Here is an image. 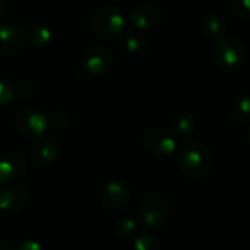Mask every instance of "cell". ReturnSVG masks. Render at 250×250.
Masks as SVG:
<instances>
[{
	"label": "cell",
	"mask_w": 250,
	"mask_h": 250,
	"mask_svg": "<svg viewBox=\"0 0 250 250\" xmlns=\"http://www.w3.org/2000/svg\"><path fill=\"white\" fill-rule=\"evenodd\" d=\"M177 165L186 177L200 180L212 171L213 156L208 146L190 140L177 147Z\"/></svg>",
	"instance_id": "6da1fadb"
},
{
	"label": "cell",
	"mask_w": 250,
	"mask_h": 250,
	"mask_svg": "<svg viewBox=\"0 0 250 250\" xmlns=\"http://www.w3.org/2000/svg\"><path fill=\"white\" fill-rule=\"evenodd\" d=\"M139 221L143 227L155 229L162 227L169 216V205L164 194L152 191L147 193L139 203Z\"/></svg>",
	"instance_id": "7a4b0ae2"
},
{
	"label": "cell",
	"mask_w": 250,
	"mask_h": 250,
	"mask_svg": "<svg viewBox=\"0 0 250 250\" xmlns=\"http://www.w3.org/2000/svg\"><path fill=\"white\" fill-rule=\"evenodd\" d=\"M91 31L100 39H115L125 28L124 15L113 8H102L91 17Z\"/></svg>",
	"instance_id": "3957f363"
},
{
	"label": "cell",
	"mask_w": 250,
	"mask_h": 250,
	"mask_svg": "<svg viewBox=\"0 0 250 250\" xmlns=\"http://www.w3.org/2000/svg\"><path fill=\"white\" fill-rule=\"evenodd\" d=\"M213 59L216 63L228 71L238 69L244 62V47L234 37H221L213 46Z\"/></svg>",
	"instance_id": "277c9868"
},
{
	"label": "cell",
	"mask_w": 250,
	"mask_h": 250,
	"mask_svg": "<svg viewBox=\"0 0 250 250\" xmlns=\"http://www.w3.org/2000/svg\"><path fill=\"white\" fill-rule=\"evenodd\" d=\"M130 199H131V188L127 183L121 180H112L106 183L100 194L103 208L112 213H118L124 210L130 203Z\"/></svg>",
	"instance_id": "5b68a950"
},
{
	"label": "cell",
	"mask_w": 250,
	"mask_h": 250,
	"mask_svg": "<svg viewBox=\"0 0 250 250\" xmlns=\"http://www.w3.org/2000/svg\"><path fill=\"white\" fill-rule=\"evenodd\" d=\"M17 130L27 139H37L46 134L49 130V118L36 109H24L17 115L15 119Z\"/></svg>",
	"instance_id": "8992f818"
},
{
	"label": "cell",
	"mask_w": 250,
	"mask_h": 250,
	"mask_svg": "<svg viewBox=\"0 0 250 250\" xmlns=\"http://www.w3.org/2000/svg\"><path fill=\"white\" fill-rule=\"evenodd\" d=\"M143 145H145L146 150L150 155L159 156V158L169 156V155L175 153L177 147H178L175 136L171 131H168L165 128H161V127L149 130L145 134Z\"/></svg>",
	"instance_id": "52a82bcc"
},
{
	"label": "cell",
	"mask_w": 250,
	"mask_h": 250,
	"mask_svg": "<svg viewBox=\"0 0 250 250\" xmlns=\"http://www.w3.org/2000/svg\"><path fill=\"white\" fill-rule=\"evenodd\" d=\"M112 65V53L103 46L88 49L81 59V69L87 75H102Z\"/></svg>",
	"instance_id": "ba28073f"
},
{
	"label": "cell",
	"mask_w": 250,
	"mask_h": 250,
	"mask_svg": "<svg viewBox=\"0 0 250 250\" xmlns=\"http://www.w3.org/2000/svg\"><path fill=\"white\" fill-rule=\"evenodd\" d=\"M27 172V164L18 153H8L0 158V187L20 181Z\"/></svg>",
	"instance_id": "9c48e42d"
},
{
	"label": "cell",
	"mask_w": 250,
	"mask_h": 250,
	"mask_svg": "<svg viewBox=\"0 0 250 250\" xmlns=\"http://www.w3.org/2000/svg\"><path fill=\"white\" fill-rule=\"evenodd\" d=\"M159 21H161V9L153 3H143L137 6L130 15L131 25L140 31L156 27Z\"/></svg>",
	"instance_id": "30bf717a"
},
{
	"label": "cell",
	"mask_w": 250,
	"mask_h": 250,
	"mask_svg": "<svg viewBox=\"0 0 250 250\" xmlns=\"http://www.w3.org/2000/svg\"><path fill=\"white\" fill-rule=\"evenodd\" d=\"M25 33L17 27L5 25L0 28V55L12 56L21 52L25 44Z\"/></svg>",
	"instance_id": "8fae6325"
},
{
	"label": "cell",
	"mask_w": 250,
	"mask_h": 250,
	"mask_svg": "<svg viewBox=\"0 0 250 250\" xmlns=\"http://www.w3.org/2000/svg\"><path fill=\"white\" fill-rule=\"evenodd\" d=\"M30 202V194L21 187H6L0 190V215L24 209Z\"/></svg>",
	"instance_id": "7c38bea8"
},
{
	"label": "cell",
	"mask_w": 250,
	"mask_h": 250,
	"mask_svg": "<svg viewBox=\"0 0 250 250\" xmlns=\"http://www.w3.org/2000/svg\"><path fill=\"white\" fill-rule=\"evenodd\" d=\"M58 156H59V147H58L56 142L52 139H44V140L37 142L31 150V158H33L34 164H37L40 167L53 165L56 162Z\"/></svg>",
	"instance_id": "4fadbf2b"
},
{
	"label": "cell",
	"mask_w": 250,
	"mask_h": 250,
	"mask_svg": "<svg viewBox=\"0 0 250 250\" xmlns=\"http://www.w3.org/2000/svg\"><path fill=\"white\" fill-rule=\"evenodd\" d=\"M171 130L175 137L188 139L196 130V121L188 112H177L171 119Z\"/></svg>",
	"instance_id": "5bb4252c"
},
{
	"label": "cell",
	"mask_w": 250,
	"mask_h": 250,
	"mask_svg": "<svg viewBox=\"0 0 250 250\" xmlns=\"http://www.w3.org/2000/svg\"><path fill=\"white\" fill-rule=\"evenodd\" d=\"M202 30L205 33V36H208L209 39H221L225 31H227V24L224 21L222 17L219 15H215V14H210L208 15L205 20H203V24H202Z\"/></svg>",
	"instance_id": "9a60e30c"
},
{
	"label": "cell",
	"mask_w": 250,
	"mask_h": 250,
	"mask_svg": "<svg viewBox=\"0 0 250 250\" xmlns=\"http://www.w3.org/2000/svg\"><path fill=\"white\" fill-rule=\"evenodd\" d=\"M124 44H125V49L130 53H143L149 49L150 42L143 31L137 30V31L127 34V37L124 40Z\"/></svg>",
	"instance_id": "2e32d148"
},
{
	"label": "cell",
	"mask_w": 250,
	"mask_h": 250,
	"mask_svg": "<svg viewBox=\"0 0 250 250\" xmlns=\"http://www.w3.org/2000/svg\"><path fill=\"white\" fill-rule=\"evenodd\" d=\"M25 37H27V40L30 42L31 46L42 49V47H46L52 42L53 34L44 25H34V27H31L28 30V33L25 34Z\"/></svg>",
	"instance_id": "e0dca14e"
},
{
	"label": "cell",
	"mask_w": 250,
	"mask_h": 250,
	"mask_svg": "<svg viewBox=\"0 0 250 250\" xmlns=\"http://www.w3.org/2000/svg\"><path fill=\"white\" fill-rule=\"evenodd\" d=\"M231 116L235 122H247L250 121V97L243 96L235 100L231 107Z\"/></svg>",
	"instance_id": "ac0fdd59"
},
{
	"label": "cell",
	"mask_w": 250,
	"mask_h": 250,
	"mask_svg": "<svg viewBox=\"0 0 250 250\" xmlns=\"http://www.w3.org/2000/svg\"><path fill=\"white\" fill-rule=\"evenodd\" d=\"M133 249L134 250H161V244H159V240L153 234L143 232V234H139L137 238L134 240Z\"/></svg>",
	"instance_id": "d6986e66"
},
{
	"label": "cell",
	"mask_w": 250,
	"mask_h": 250,
	"mask_svg": "<svg viewBox=\"0 0 250 250\" xmlns=\"http://www.w3.org/2000/svg\"><path fill=\"white\" fill-rule=\"evenodd\" d=\"M137 232V222L133 218H124L116 225V234L119 237H131Z\"/></svg>",
	"instance_id": "ffe728a7"
},
{
	"label": "cell",
	"mask_w": 250,
	"mask_h": 250,
	"mask_svg": "<svg viewBox=\"0 0 250 250\" xmlns=\"http://www.w3.org/2000/svg\"><path fill=\"white\" fill-rule=\"evenodd\" d=\"M69 124V118L65 112L56 110L49 118V127H52L56 131H63Z\"/></svg>",
	"instance_id": "44dd1931"
},
{
	"label": "cell",
	"mask_w": 250,
	"mask_h": 250,
	"mask_svg": "<svg viewBox=\"0 0 250 250\" xmlns=\"http://www.w3.org/2000/svg\"><path fill=\"white\" fill-rule=\"evenodd\" d=\"M14 97H15L14 88L6 81L0 80V107L9 106L14 102Z\"/></svg>",
	"instance_id": "7402d4cb"
},
{
	"label": "cell",
	"mask_w": 250,
	"mask_h": 250,
	"mask_svg": "<svg viewBox=\"0 0 250 250\" xmlns=\"http://www.w3.org/2000/svg\"><path fill=\"white\" fill-rule=\"evenodd\" d=\"M232 11L243 20H250V0H231Z\"/></svg>",
	"instance_id": "603a6c76"
},
{
	"label": "cell",
	"mask_w": 250,
	"mask_h": 250,
	"mask_svg": "<svg viewBox=\"0 0 250 250\" xmlns=\"http://www.w3.org/2000/svg\"><path fill=\"white\" fill-rule=\"evenodd\" d=\"M15 250H44V247L36 240H24L17 246Z\"/></svg>",
	"instance_id": "cb8c5ba5"
},
{
	"label": "cell",
	"mask_w": 250,
	"mask_h": 250,
	"mask_svg": "<svg viewBox=\"0 0 250 250\" xmlns=\"http://www.w3.org/2000/svg\"><path fill=\"white\" fill-rule=\"evenodd\" d=\"M5 14V0H0V18Z\"/></svg>",
	"instance_id": "d4e9b609"
},
{
	"label": "cell",
	"mask_w": 250,
	"mask_h": 250,
	"mask_svg": "<svg viewBox=\"0 0 250 250\" xmlns=\"http://www.w3.org/2000/svg\"><path fill=\"white\" fill-rule=\"evenodd\" d=\"M247 142H249V145H250V128H249V133H247Z\"/></svg>",
	"instance_id": "484cf974"
},
{
	"label": "cell",
	"mask_w": 250,
	"mask_h": 250,
	"mask_svg": "<svg viewBox=\"0 0 250 250\" xmlns=\"http://www.w3.org/2000/svg\"><path fill=\"white\" fill-rule=\"evenodd\" d=\"M0 149H2V142H0Z\"/></svg>",
	"instance_id": "4316f807"
}]
</instances>
